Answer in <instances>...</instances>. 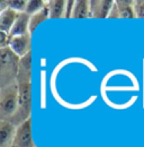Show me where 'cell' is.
I'll return each mask as SVG.
<instances>
[{"instance_id":"obj_20","label":"cell","mask_w":144,"mask_h":147,"mask_svg":"<svg viewBox=\"0 0 144 147\" xmlns=\"http://www.w3.org/2000/svg\"><path fill=\"white\" fill-rule=\"evenodd\" d=\"M9 147H15V146H13V145H11V146H9Z\"/></svg>"},{"instance_id":"obj_7","label":"cell","mask_w":144,"mask_h":147,"mask_svg":"<svg viewBox=\"0 0 144 147\" xmlns=\"http://www.w3.org/2000/svg\"><path fill=\"white\" fill-rule=\"evenodd\" d=\"M17 127L9 120H1L0 122V147H9L13 145Z\"/></svg>"},{"instance_id":"obj_8","label":"cell","mask_w":144,"mask_h":147,"mask_svg":"<svg viewBox=\"0 0 144 147\" xmlns=\"http://www.w3.org/2000/svg\"><path fill=\"white\" fill-rule=\"evenodd\" d=\"M29 20H31V16L28 14L19 13L9 35L10 36H20V35L31 34L29 33Z\"/></svg>"},{"instance_id":"obj_16","label":"cell","mask_w":144,"mask_h":147,"mask_svg":"<svg viewBox=\"0 0 144 147\" xmlns=\"http://www.w3.org/2000/svg\"><path fill=\"white\" fill-rule=\"evenodd\" d=\"M134 11H135L136 18L144 19V0L134 1Z\"/></svg>"},{"instance_id":"obj_11","label":"cell","mask_w":144,"mask_h":147,"mask_svg":"<svg viewBox=\"0 0 144 147\" xmlns=\"http://www.w3.org/2000/svg\"><path fill=\"white\" fill-rule=\"evenodd\" d=\"M115 5L117 6L119 18H136L133 0H116Z\"/></svg>"},{"instance_id":"obj_5","label":"cell","mask_w":144,"mask_h":147,"mask_svg":"<svg viewBox=\"0 0 144 147\" xmlns=\"http://www.w3.org/2000/svg\"><path fill=\"white\" fill-rule=\"evenodd\" d=\"M8 47L15 55L23 58L32 52V35L26 34L20 36H10Z\"/></svg>"},{"instance_id":"obj_18","label":"cell","mask_w":144,"mask_h":147,"mask_svg":"<svg viewBox=\"0 0 144 147\" xmlns=\"http://www.w3.org/2000/svg\"><path fill=\"white\" fill-rule=\"evenodd\" d=\"M0 34H1L0 49H1V48H6V47H8V44H9V40H10V35L7 34V33H5V32H0Z\"/></svg>"},{"instance_id":"obj_2","label":"cell","mask_w":144,"mask_h":147,"mask_svg":"<svg viewBox=\"0 0 144 147\" xmlns=\"http://www.w3.org/2000/svg\"><path fill=\"white\" fill-rule=\"evenodd\" d=\"M20 58L9 47L0 49V87L5 88L16 84Z\"/></svg>"},{"instance_id":"obj_4","label":"cell","mask_w":144,"mask_h":147,"mask_svg":"<svg viewBox=\"0 0 144 147\" xmlns=\"http://www.w3.org/2000/svg\"><path fill=\"white\" fill-rule=\"evenodd\" d=\"M13 146L15 147H36L33 140V134H32V119L24 121L21 125H19L16 129L15 139L13 143Z\"/></svg>"},{"instance_id":"obj_3","label":"cell","mask_w":144,"mask_h":147,"mask_svg":"<svg viewBox=\"0 0 144 147\" xmlns=\"http://www.w3.org/2000/svg\"><path fill=\"white\" fill-rule=\"evenodd\" d=\"M18 86L9 85L0 91V117L1 120H9L18 109Z\"/></svg>"},{"instance_id":"obj_9","label":"cell","mask_w":144,"mask_h":147,"mask_svg":"<svg viewBox=\"0 0 144 147\" xmlns=\"http://www.w3.org/2000/svg\"><path fill=\"white\" fill-rule=\"evenodd\" d=\"M18 14L19 13L10 8H7L3 11H1L0 13V32H5L9 34L17 19Z\"/></svg>"},{"instance_id":"obj_13","label":"cell","mask_w":144,"mask_h":147,"mask_svg":"<svg viewBox=\"0 0 144 147\" xmlns=\"http://www.w3.org/2000/svg\"><path fill=\"white\" fill-rule=\"evenodd\" d=\"M49 18H50V13H49V8H47V3H46V6L41 11H38L37 14L31 16V20H29V33H31V35L35 32V30L42 23H44Z\"/></svg>"},{"instance_id":"obj_6","label":"cell","mask_w":144,"mask_h":147,"mask_svg":"<svg viewBox=\"0 0 144 147\" xmlns=\"http://www.w3.org/2000/svg\"><path fill=\"white\" fill-rule=\"evenodd\" d=\"M114 0H91L90 14L92 18H108L114 6Z\"/></svg>"},{"instance_id":"obj_1","label":"cell","mask_w":144,"mask_h":147,"mask_svg":"<svg viewBox=\"0 0 144 147\" xmlns=\"http://www.w3.org/2000/svg\"><path fill=\"white\" fill-rule=\"evenodd\" d=\"M16 84L18 86V109L9 119L16 127L31 118L32 111V52L20 58Z\"/></svg>"},{"instance_id":"obj_19","label":"cell","mask_w":144,"mask_h":147,"mask_svg":"<svg viewBox=\"0 0 144 147\" xmlns=\"http://www.w3.org/2000/svg\"><path fill=\"white\" fill-rule=\"evenodd\" d=\"M108 18H119V13H118V9H117V6L114 3L110 13H109V16Z\"/></svg>"},{"instance_id":"obj_17","label":"cell","mask_w":144,"mask_h":147,"mask_svg":"<svg viewBox=\"0 0 144 147\" xmlns=\"http://www.w3.org/2000/svg\"><path fill=\"white\" fill-rule=\"evenodd\" d=\"M74 5H75V0H68V1H67V6H65V17H64V18H72V13H73Z\"/></svg>"},{"instance_id":"obj_12","label":"cell","mask_w":144,"mask_h":147,"mask_svg":"<svg viewBox=\"0 0 144 147\" xmlns=\"http://www.w3.org/2000/svg\"><path fill=\"white\" fill-rule=\"evenodd\" d=\"M91 17L90 14V1L87 0H77L73 13H72V18H89Z\"/></svg>"},{"instance_id":"obj_10","label":"cell","mask_w":144,"mask_h":147,"mask_svg":"<svg viewBox=\"0 0 144 147\" xmlns=\"http://www.w3.org/2000/svg\"><path fill=\"white\" fill-rule=\"evenodd\" d=\"M65 6L64 0H50L47 1V8L51 19H59L65 17Z\"/></svg>"},{"instance_id":"obj_15","label":"cell","mask_w":144,"mask_h":147,"mask_svg":"<svg viewBox=\"0 0 144 147\" xmlns=\"http://www.w3.org/2000/svg\"><path fill=\"white\" fill-rule=\"evenodd\" d=\"M7 5H8V8L14 9L17 13H25L27 1H25V0H7Z\"/></svg>"},{"instance_id":"obj_14","label":"cell","mask_w":144,"mask_h":147,"mask_svg":"<svg viewBox=\"0 0 144 147\" xmlns=\"http://www.w3.org/2000/svg\"><path fill=\"white\" fill-rule=\"evenodd\" d=\"M46 3L47 1H44V0H28L25 13L28 14L29 16H33L38 11H41L46 6Z\"/></svg>"}]
</instances>
